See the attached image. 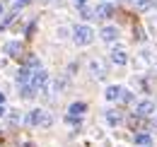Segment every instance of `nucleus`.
I'll list each match as a JSON object with an SVG mask.
<instances>
[{
    "mask_svg": "<svg viewBox=\"0 0 157 147\" xmlns=\"http://www.w3.org/2000/svg\"><path fill=\"white\" fill-rule=\"evenodd\" d=\"M111 63L114 65H126L128 63V51L121 48V46H114L111 48Z\"/></svg>",
    "mask_w": 157,
    "mask_h": 147,
    "instance_id": "423d86ee",
    "label": "nucleus"
},
{
    "mask_svg": "<svg viewBox=\"0 0 157 147\" xmlns=\"http://www.w3.org/2000/svg\"><path fill=\"white\" fill-rule=\"evenodd\" d=\"M121 96H123V87H121V85H109L106 92H104V99H106V101H118Z\"/></svg>",
    "mask_w": 157,
    "mask_h": 147,
    "instance_id": "1a4fd4ad",
    "label": "nucleus"
},
{
    "mask_svg": "<svg viewBox=\"0 0 157 147\" xmlns=\"http://www.w3.org/2000/svg\"><path fill=\"white\" fill-rule=\"evenodd\" d=\"M0 12H2V5H0Z\"/></svg>",
    "mask_w": 157,
    "mask_h": 147,
    "instance_id": "cd10ccee",
    "label": "nucleus"
},
{
    "mask_svg": "<svg viewBox=\"0 0 157 147\" xmlns=\"http://www.w3.org/2000/svg\"><path fill=\"white\" fill-rule=\"evenodd\" d=\"M65 121H68L70 126H78V123L82 121V118H80V116H73V113H68V116H65Z\"/></svg>",
    "mask_w": 157,
    "mask_h": 147,
    "instance_id": "4be33fe9",
    "label": "nucleus"
},
{
    "mask_svg": "<svg viewBox=\"0 0 157 147\" xmlns=\"http://www.w3.org/2000/svg\"><path fill=\"white\" fill-rule=\"evenodd\" d=\"M99 39L106 41V43H114L118 39V29L116 27H101V29H99Z\"/></svg>",
    "mask_w": 157,
    "mask_h": 147,
    "instance_id": "6e6552de",
    "label": "nucleus"
},
{
    "mask_svg": "<svg viewBox=\"0 0 157 147\" xmlns=\"http://www.w3.org/2000/svg\"><path fill=\"white\" fill-rule=\"evenodd\" d=\"M152 5H155L152 0H133V7H136L138 12H147Z\"/></svg>",
    "mask_w": 157,
    "mask_h": 147,
    "instance_id": "f3484780",
    "label": "nucleus"
},
{
    "mask_svg": "<svg viewBox=\"0 0 157 147\" xmlns=\"http://www.w3.org/2000/svg\"><path fill=\"white\" fill-rule=\"evenodd\" d=\"M90 73H92L94 80H106L109 68H106V63H104L101 58H92V60H90Z\"/></svg>",
    "mask_w": 157,
    "mask_h": 147,
    "instance_id": "7ed1b4c3",
    "label": "nucleus"
},
{
    "mask_svg": "<svg viewBox=\"0 0 157 147\" xmlns=\"http://www.w3.org/2000/svg\"><path fill=\"white\" fill-rule=\"evenodd\" d=\"M104 118H106V126H111V128H116L118 123H121V113L114 109H109L106 113H104Z\"/></svg>",
    "mask_w": 157,
    "mask_h": 147,
    "instance_id": "ddd939ff",
    "label": "nucleus"
},
{
    "mask_svg": "<svg viewBox=\"0 0 157 147\" xmlns=\"http://www.w3.org/2000/svg\"><path fill=\"white\" fill-rule=\"evenodd\" d=\"M133 142L140 147H150V142H152V138L147 135V133H136V138H133Z\"/></svg>",
    "mask_w": 157,
    "mask_h": 147,
    "instance_id": "dca6fc26",
    "label": "nucleus"
},
{
    "mask_svg": "<svg viewBox=\"0 0 157 147\" xmlns=\"http://www.w3.org/2000/svg\"><path fill=\"white\" fill-rule=\"evenodd\" d=\"M0 106H5V92H0Z\"/></svg>",
    "mask_w": 157,
    "mask_h": 147,
    "instance_id": "393cba45",
    "label": "nucleus"
},
{
    "mask_svg": "<svg viewBox=\"0 0 157 147\" xmlns=\"http://www.w3.org/2000/svg\"><path fill=\"white\" fill-rule=\"evenodd\" d=\"M73 41H75L78 46H90V43H94V29L87 27V24L75 27V32H73Z\"/></svg>",
    "mask_w": 157,
    "mask_h": 147,
    "instance_id": "f03ea898",
    "label": "nucleus"
},
{
    "mask_svg": "<svg viewBox=\"0 0 157 147\" xmlns=\"http://www.w3.org/2000/svg\"><path fill=\"white\" fill-rule=\"evenodd\" d=\"M5 53L12 55V58L22 55V41H7V43H5Z\"/></svg>",
    "mask_w": 157,
    "mask_h": 147,
    "instance_id": "9b49d317",
    "label": "nucleus"
},
{
    "mask_svg": "<svg viewBox=\"0 0 157 147\" xmlns=\"http://www.w3.org/2000/svg\"><path fill=\"white\" fill-rule=\"evenodd\" d=\"M24 65H27V68H32L34 73H36V70H41V63H39V58H36V55H29Z\"/></svg>",
    "mask_w": 157,
    "mask_h": 147,
    "instance_id": "a211bd4d",
    "label": "nucleus"
},
{
    "mask_svg": "<svg viewBox=\"0 0 157 147\" xmlns=\"http://www.w3.org/2000/svg\"><path fill=\"white\" fill-rule=\"evenodd\" d=\"M32 0H15V10H20V7H27Z\"/></svg>",
    "mask_w": 157,
    "mask_h": 147,
    "instance_id": "5701e85b",
    "label": "nucleus"
},
{
    "mask_svg": "<svg viewBox=\"0 0 157 147\" xmlns=\"http://www.w3.org/2000/svg\"><path fill=\"white\" fill-rule=\"evenodd\" d=\"M32 75H34V70H32V68L22 65L20 73H17V82H20V85H29V82H32Z\"/></svg>",
    "mask_w": 157,
    "mask_h": 147,
    "instance_id": "f8f14e48",
    "label": "nucleus"
},
{
    "mask_svg": "<svg viewBox=\"0 0 157 147\" xmlns=\"http://www.w3.org/2000/svg\"><path fill=\"white\" fill-rule=\"evenodd\" d=\"M48 82H51V80H48V70H44V68H41V70H36V73L32 75V82H29V85L39 92V89H46V85H48Z\"/></svg>",
    "mask_w": 157,
    "mask_h": 147,
    "instance_id": "20e7f679",
    "label": "nucleus"
},
{
    "mask_svg": "<svg viewBox=\"0 0 157 147\" xmlns=\"http://www.w3.org/2000/svg\"><path fill=\"white\" fill-rule=\"evenodd\" d=\"M27 126H34V128H51L53 126V116L44 109H34L27 113Z\"/></svg>",
    "mask_w": 157,
    "mask_h": 147,
    "instance_id": "f257e3e1",
    "label": "nucleus"
},
{
    "mask_svg": "<svg viewBox=\"0 0 157 147\" xmlns=\"http://www.w3.org/2000/svg\"><path fill=\"white\" fill-rule=\"evenodd\" d=\"M2 116H5V106H0V118H2Z\"/></svg>",
    "mask_w": 157,
    "mask_h": 147,
    "instance_id": "a878e982",
    "label": "nucleus"
},
{
    "mask_svg": "<svg viewBox=\"0 0 157 147\" xmlns=\"http://www.w3.org/2000/svg\"><path fill=\"white\" fill-rule=\"evenodd\" d=\"M121 101H123V104H131V101H133V94L123 92V96H121Z\"/></svg>",
    "mask_w": 157,
    "mask_h": 147,
    "instance_id": "b1692460",
    "label": "nucleus"
},
{
    "mask_svg": "<svg viewBox=\"0 0 157 147\" xmlns=\"http://www.w3.org/2000/svg\"><path fill=\"white\" fill-rule=\"evenodd\" d=\"M85 111H87V104H85V101H73L70 109H68V113H73V116H82Z\"/></svg>",
    "mask_w": 157,
    "mask_h": 147,
    "instance_id": "2eb2a0df",
    "label": "nucleus"
},
{
    "mask_svg": "<svg viewBox=\"0 0 157 147\" xmlns=\"http://www.w3.org/2000/svg\"><path fill=\"white\" fill-rule=\"evenodd\" d=\"M75 2H78V5H85V2H87V0H75Z\"/></svg>",
    "mask_w": 157,
    "mask_h": 147,
    "instance_id": "bb28decb",
    "label": "nucleus"
},
{
    "mask_svg": "<svg viewBox=\"0 0 157 147\" xmlns=\"http://www.w3.org/2000/svg\"><path fill=\"white\" fill-rule=\"evenodd\" d=\"M17 17V10H12V12H10V15H7V17L5 19H0V29H2V27H10V24H12V19Z\"/></svg>",
    "mask_w": 157,
    "mask_h": 147,
    "instance_id": "6ab92c4d",
    "label": "nucleus"
},
{
    "mask_svg": "<svg viewBox=\"0 0 157 147\" xmlns=\"http://www.w3.org/2000/svg\"><path fill=\"white\" fill-rule=\"evenodd\" d=\"M78 10L82 12V17H85V19H92V17H94V12H92L87 5H78Z\"/></svg>",
    "mask_w": 157,
    "mask_h": 147,
    "instance_id": "aec40b11",
    "label": "nucleus"
},
{
    "mask_svg": "<svg viewBox=\"0 0 157 147\" xmlns=\"http://www.w3.org/2000/svg\"><path fill=\"white\" fill-rule=\"evenodd\" d=\"M7 121H10L12 126H17V123H20V113H17V111H10V113H7Z\"/></svg>",
    "mask_w": 157,
    "mask_h": 147,
    "instance_id": "412c9836",
    "label": "nucleus"
},
{
    "mask_svg": "<svg viewBox=\"0 0 157 147\" xmlns=\"http://www.w3.org/2000/svg\"><path fill=\"white\" fill-rule=\"evenodd\" d=\"M99 2H104V0H99Z\"/></svg>",
    "mask_w": 157,
    "mask_h": 147,
    "instance_id": "c85d7f7f",
    "label": "nucleus"
},
{
    "mask_svg": "<svg viewBox=\"0 0 157 147\" xmlns=\"http://www.w3.org/2000/svg\"><path fill=\"white\" fill-rule=\"evenodd\" d=\"M155 111V101L152 99H140L136 104V116L138 118H145V116H150Z\"/></svg>",
    "mask_w": 157,
    "mask_h": 147,
    "instance_id": "39448f33",
    "label": "nucleus"
},
{
    "mask_svg": "<svg viewBox=\"0 0 157 147\" xmlns=\"http://www.w3.org/2000/svg\"><path fill=\"white\" fill-rule=\"evenodd\" d=\"M17 92H20V99H22V101H32V99L36 96V89H34L32 85H20V89H17Z\"/></svg>",
    "mask_w": 157,
    "mask_h": 147,
    "instance_id": "9d476101",
    "label": "nucleus"
},
{
    "mask_svg": "<svg viewBox=\"0 0 157 147\" xmlns=\"http://www.w3.org/2000/svg\"><path fill=\"white\" fill-rule=\"evenodd\" d=\"M111 15H114V5H111V2H106V0H104V2H99L97 10H94V17H99V19H109Z\"/></svg>",
    "mask_w": 157,
    "mask_h": 147,
    "instance_id": "0eeeda50",
    "label": "nucleus"
},
{
    "mask_svg": "<svg viewBox=\"0 0 157 147\" xmlns=\"http://www.w3.org/2000/svg\"><path fill=\"white\" fill-rule=\"evenodd\" d=\"M48 85H51V89H48V96H56L58 92H63V89H65V80H51Z\"/></svg>",
    "mask_w": 157,
    "mask_h": 147,
    "instance_id": "4468645a",
    "label": "nucleus"
}]
</instances>
